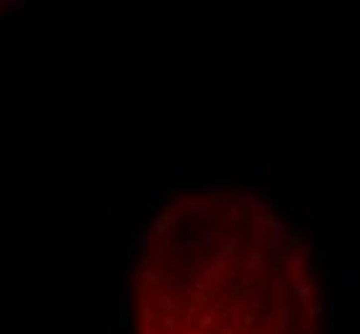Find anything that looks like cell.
Instances as JSON below:
<instances>
[{"label": "cell", "mask_w": 360, "mask_h": 334, "mask_svg": "<svg viewBox=\"0 0 360 334\" xmlns=\"http://www.w3.org/2000/svg\"><path fill=\"white\" fill-rule=\"evenodd\" d=\"M337 285L342 291L358 285V250L350 245L337 250Z\"/></svg>", "instance_id": "6da1fadb"}, {"label": "cell", "mask_w": 360, "mask_h": 334, "mask_svg": "<svg viewBox=\"0 0 360 334\" xmlns=\"http://www.w3.org/2000/svg\"><path fill=\"white\" fill-rule=\"evenodd\" d=\"M327 316H329V329L340 332L345 324V291L340 285L327 291Z\"/></svg>", "instance_id": "7a4b0ae2"}, {"label": "cell", "mask_w": 360, "mask_h": 334, "mask_svg": "<svg viewBox=\"0 0 360 334\" xmlns=\"http://www.w3.org/2000/svg\"><path fill=\"white\" fill-rule=\"evenodd\" d=\"M252 172H255V177H258L265 188H273V183H275V165L258 162V165H252Z\"/></svg>", "instance_id": "3957f363"}, {"label": "cell", "mask_w": 360, "mask_h": 334, "mask_svg": "<svg viewBox=\"0 0 360 334\" xmlns=\"http://www.w3.org/2000/svg\"><path fill=\"white\" fill-rule=\"evenodd\" d=\"M268 237H270V242H273V247H275V245H283V239L288 237L286 224H283L278 216H270V221H268Z\"/></svg>", "instance_id": "277c9868"}, {"label": "cell", "mask_w": 360, "mask_h": 334, "mask_svg": "<svg viewBox=\"0 0 360 334\" xmlns=\"http://www.w3.org/2000/svg\"><path fill=\"white\" fill-rule=\"evenodd\" d=\"M242 270H245L247 280H250L252 275L258 278L260 272H263V254H260V252H250V254L245 257V262H242Z\"/></svg>", "instance_id": "5b68a950"}, {"label": "cell", "mask_w": 360, "mask_h": 334, "mask_svg": "<svg viewBox=\"0 0 360 334\" xmlns=\"http://www.w3.org/2000/svg\"><path fill=\"white\" fill-rule=\"evenodd\" d=\"M306 254L304 252H296V254H291V257H286V270L291 272V275H296V280L298 278H304V270H306Z\"/></svg>", "instance_id": "8992f818"}, {"label": "cell", "mask_w": 360, "mask_h": 334, "mask_svg": "<svg viewBox=\"0 0 360 334\" xmlns=\"http://www.w3.org/2000/svg\"><path fill=\"white\" fill-rule=\"evenodd\" d=\"M232 198H234L239 206H247V208H263V206H268V203H270V201H265V198H258L255 193H247V190L232 193Z\"/></svg>", "instance_id": "52a82bcc"}, {"label": "cell", "mask_w": 360, "mask_h": 334, "mask_svg": "<svg viewBox=\"0 0 360 334\" xmlns=\"http://www.w3.org/2000/svg\"><path fill=\"white\" fill-rule=\"evenodd\" d=\"M155 245V234H152V226H142V229L137 232V239H134V247H137L139 252L147 254V250Z\"/></svg>", "instance_id": "ba28073f"}, {"label": "cell", "mask_w": 360, "mask_h": 334, "mask_svg": "<svg viewBox=\"0 0 360 334\" xmlns=\"http://www.w3.org/2000/svg\"><path fill=\"white\" fill-rule=\"evenodd\" d=\"M268 298H270L268 288H250V291H247V301H250L252 309H265V306H268Z\"/></svg>", "instance_id": "9c48e42d"}, {"label": "cell", "mask_w": 360, "mask_h": 334, "mask_svg": "<svg viewBox=\"0 0 360 334\" xmlns=\"http://www.w3.org/2000/svg\"><path fill=\"white\" fill-rule=\"evenodd\" d=\"M149 303L157 306V309H168V311L180 309V301H175V298L168 296V293H152V296H149Z\"/></svg>", "instance_id": "30bf717a"}, {"label": "cell", "mask_w": 360, "mask_h": 334, "mask_svg": "<svg viewBox=\"0 0 360 334\" xmlns=\"http://www.w3.org/2000/svg\"><path fill=\"white\" fill-rule=\"evenodd\" d=\"M116 327L126 329V301H124V288L116 291Z\"/></svg>", "instance_id": "8fae6325"}, {"label": "cell", "mask_w": 360, "mask_h": 334, "mask_svg": "<svg viewBox=\"0 0 360 334\" xmlns=\"http://www.w3.org/2000/svg\"><path fill=\"white\" fill-rule=\"evenodd\" d=\"M208 190L214 195H232V180L229 177H211L208 180Z\"/></svg>", "instance_id": "7c38bea8"}, {"label": "cell", "mask_w": 360, "mask_h": 334, "mask_svg": "<svg viewBox=\"0 0 360 334\" xmlns=\"http://www.w3.org/2000/svg\"><path fill=\"white\" fill-rule=\"evenodd\" d=\"M137 254H139V250L134 247V245H126V247H124V260H121V275H124V278H129L131 265L137 262Z\"/></svg>", "instance_id": "4fadbf2b"}, {"label": "cell", "mask_w": 360, "mask_h": 334, "mask_svg": "<svg viewBox=\"0 0 360 334\" xmlns=\"http://www.w3.org/2000/svg\"><path fill=\"white\" fill-rule=\"evenodd\" d=\"M183 208L188 211L190 216H198V219H208V216H211V208H208L206 203H201V201H188V203H183Z\"/></svg>", "instance_id": "5bb4252c"}, {"label": "cell", "mask_w": 360, "mask_h": 334, "mask_svg": "<svg viewBox=\"0 0 360 334\" xmlns=\"http://www.w3.org/2000/svg\"><path fill=\"white\" fill-rule=\"evenodd\" d=\"M293 293H296V298L301 301V303H309V293H311L309 280H306V278H298V280H296V288H293Z\"/></svg>", "instance_id": "9a60e30c"}, {"label": "cell", "mask_w": 360, "mask_h": 334, "mask_svg": "<svg viewBox=\"0 0 360 334\" xmlns=\"http://www.w3.org/2000/svg\"><path fill=\"white\" fill-rule=\"evenodd\" d=\"M170 221H173V216H168V214L157 216V221H155V226H152V234H155V239L165 237V232L170 229Z\"/></svg>", "instance_id": "2e32d148"}, {"label": "cell", "mask_w": 360, "mask_h": 334, "mask_svg": "<svg viewBox=\"0 0 360 334\" xmlns=\"http://www.w3.org/2000/svg\"><path fill=\"white\" fill-rule=\"evenodd\" d=\"M5 8H10V13H13V16H16V18H26V0H5V3H3Z\"/></svg>", "instance_id": "e0dca14e"}, {"label": "cell", "mask_w": 360, "mask_h": 334, "mask_svg": "<svg viewBox=\"0 0 360 334\" xmlns=\"http://www.w3.org/2000/svg\"><path fill=\"white\" fill-rule=\"evenodd\" d=\"M278 324H280L283 329L291 324V301H288V296L283 298V306H280V314H278Z\"/></svg>", "instance_id": "ac0fdd59"}, {"label": "cell", "mask_w": 360, "mask_h": 334, "mask_svg": "<svg viewBox=\"0 0 360 334\" xmlns=\"http://www.w3.org/2000/svg\"><path fill=\"white\" fill-rule=\"evenodd\" d=\"M168 172H173L175 177H190L193 175V167L190 165H168Z\"/></svg>", "instance_id": "d6986e66"}, {"label": "cell", "mask_w": 360, "mask_h": 334, "mask_svg": "<svg viewBox=\"0 0 360 334\" xmlns=\"http://www.w3.org/2000/svg\"><path fill=\"white\" fill-rule=\"evenodd\" d=\"M147 203H149V208H157V206L162 203V193H160L157 185H149V190H147Z\"/></svg>", "instance_id": "ffe728a7"}, {"label": "cell", "mask_w": 360, "mask_h": 334, "mask_svg": "<svg viewBox=\"0 0 360 334\" xmlns=\"http://www.w3.org/2000/svg\"><path fill=\"white\" fill-rule=\"evenodd\" d=\"M309 285H311V291L322 293V291H324V278H322V275H314V278L309 280Z\"/></svg>", "instance_id": "44dd1931"}, {"label": "cell", "mask_w": 360, "mask_h": 334, "mask_svg": "<svg viewBox=\"0 0 360 334\" xmlns=\"http://www.w3.org/2000/svg\"><path fill=\"white\" fill-rule=\"evenodd\" d=\"M196 245H198V242H196V239H193L190 234H185L183 239H180V242H178V247H180V250H188V247H196Z\"/></svg>", "instance_id": "7402d4cb"}, {"label": "cell", "mask_w": 360, "mask_h": 334, "mask_svg": "<svg viewBox=\"0 0 360 334\" xmlns=\"http://www.w3.org/2000/svg\"><path fill=\"white\" fill-rule=\"evenodd\" d=\"M219 247H224V250H237V242H232V239H219Z\"/></svg>", "instance_id": "603a6c76"}, {"label": "cell", "mask_w": 360, "mask_h": 334, "mask_svg": "<svg viewBox=\"0 0 360 334\" xmlns=\"http://www.w3.org/2000/svg\"><path fill=\"white\" fill-rule=\"evenodd\" d=\"M324 311H327L324 303H314V306H311V316H319V314H324Z\"/></svg>", "instance_id": "cb8c5ba5"}, {"label": "cell", "mask_w": 360, "mask_h": 334, "mask_svg": "<svg viewBox=\"0 0 360 334\" xmlns=\"http://www.w3.org/2000/svg\"><path fill=\"white\" fill-rule=\"evenodd\" d=\"M304 214H306V219L311 221V219H314V214H317V208H314L311 203H306V206H304Z\"/></svg>", "instance_id": "d4e9b609"}, {"label": "cell", "mask_w": 360, "mask_h": 334, "mask_svg": "<svg viewBox=\"0 0 360 334\" xmlns=\"http://www.w3.org/2000/svg\"><path fill=\"white\" fill-rule=\"evenodd\" d=\"M162 334H178V332H175V329L170 327V329H162Z\"/></svg>", "instance_id": "484cf974"}, {"label": "cell", "mask_w": 360, "mask_h": 334, "mask_svg": "<svg viewBox=\"0 0 360 334\" xmlns=\"http://www.w3.org/2000/svg\"><path fill=\"white\" fill-rule=\"evenodd\" d=\"M0 41H5V34H3V31H0Z\"/></svg>", "instance_id": "4316f807"}]
</instances>
